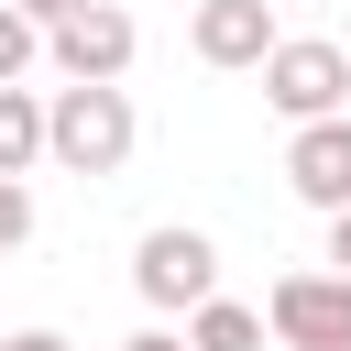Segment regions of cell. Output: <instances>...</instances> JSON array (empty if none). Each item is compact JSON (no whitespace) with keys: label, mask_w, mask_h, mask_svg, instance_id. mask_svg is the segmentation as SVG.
Listing matches in <instances>:
<instances>
[{"label":"cell","mask_w":351,"mask_h":351,"mask_svg":"<svg viewBox=\"0 0 351 351\" xmlns=\"http://www.w3.org/2000/svg\"><path fill=\"white\" fill-rule=\"evenodd\" d=\"M132 143H143V121H132V88H121V77H110V88L66 77V88L44 99V154H55L66 176H121Z\"/></svg>","instance_id":"1"},{"label":"cell","mask_w":351,"mask_h":351,"mask_svg":"<svg viewBox=\"0 0 351 351\" xmlns=\"http://www.w3.org/2000/svg\"><path fill=\"white\" fill-rule=\"evenodd\" d=\"M252 77H263V99H274L285 121H329V110H351V55L318 44V33H274V55H263Z\"/></svg>","instance_id":"2"},{"label":"cell","mask_w":351,"mask_h":351,"mask_svg":"<svg viewBox=\"0 0 351 351\" xmlns=\"http://www.w3.org/2000/svg\"><path fill=\"white\" fill-rule=\"evenodd\" d=\"M132 285H143V307L186 318V307H208V296H219V241L165 219V230H143V241H132Z\"/></svg>","instance_id":"3"},{"label":"cell","mask_w":351,"mask_h":351,"mask_svg":"<svg viewBox=\"0 0 351 351\" xmlns=\"http://www.w3.org/2000/svg\"><path fill=\"white\" fill-rule=\"evenodd\" d=\"M263 329L285 351H351V274H274Z\"/></svg>","instance_id":"4"},{"label":"cell","mask_w":351,"mask_h":351,"mask_svg":"<svg viewBox=\"0 0 351 351\" xmlns=\"http://www.w3.org/2000/svg\"><path fill=\"white\" fill-rule=\"evenodd\" d=\"M132 11L121 0H88V11H66V22H44V55H55V77H88V88H110L121 66H132Z\"/></svg>","instance_id":"5"},{"label":"cell","mask_w":351,"mask_h":351,"mask_svg":"<svg viewBox=\"0 0 351 351\" xmlns=\"http://www.w3.org/2000/svg\"><path fill=\"white\" fill-rule=\"evenodd\" d=\"M285 186L329 219V208H351V110H329V121H296V143H285Z\"/></svg>","instance_id":"6"},{"label":"cell","mask_w":351,"mask_h":351,"mask_svg":"<svg viewBox=\"0 0 351 351\" xmlns=\"http://www.w3.org/2000/svg\"><path fill=\"white\" fill-rule=\"evenodd\" d=\"M197 66H219V77H241V66H263L274 55V0H197Z\"/></svg>","instance_id":"7"},{"label":"cell","mask_w":351,"mask_h":351,"mask_svg":"<svg viewBox=\"0 0 351 351\" xmlns=\"http://www.w3.org/2000/svg\"><path fill=\"white\" fill-rule=\"evenodd\" d=\"M33 165H44V99L0 77V176H33Z\"/></svg>","instance_id":"8"},{"label":"cell","mask_w":351,"mask_h":351,"mask_svg":"<svg viewBox=\"0 0 351 351\" xmlns=\"http://www.w3.org/2000/svg\"><path fill=\"white\" fill-rule=\"evenodd\" d=\"M186 351H263V307H230V296L186 307Z\"/></svg>","instance_id":"9"},{"label":"cell","mask_w":351,"mask_h":351,"mask_svg":"<svg viewBox=\"0 0 351 351\" xmlns=\"http://www.w3.org/2000/svg\"><path fill=\"white\" fill-rule=\"evenodd\" d=\"M33 55H44V33H33V22H22V11H11V0H0V77H22V66H33Z\"/></svg>","instance_id":"10"},{"label":"cell","mask_w":351,"mask_h":351,"mask_svg":"<svg viewBox=\"0 0 351 351\" xmlns=\"http://www.w3.org/2000/svg\"><path fill=\"white\" fill-rule=\"evenodd\" d=\"M22 241H33V186L0 176V252H22Z\"/></svg>","instance_id":"11"},{"label":"cell","mask_w":351,"mask_h":351,"mask_svg":"<svg viewBox=\"0 0 351 351\" xmlns=\"http://www.w3.org/2000/svg\"><path fill=\"white\" fill-rule=\"evenodd\" d=\"M11 11H22L33 33H44V22H66V11H88V0H11Z\"/></svg>","instance_id":"12"},{"label":"cell","mask_w":351,"mask_h":351,"mask_svg":"<svg viewBox=\"0 0 351 351\" xmlns=\"http://www.w3.org/2000/svg\"><path fill=\"white\" fill-rule=\"evenodd\" d=\"M0 351H77V340H66V329H11Z\"/></svg>","instance_id":"13"},{"label":"cell","mask_w":351,"mask_h":351,"mask_svg":"<svg viewBox=\"0 0 351 351\" xmlns=\"http://www.w3.org/2000/svg\"><path fill=\"white\" fill-rule=\"evenodd\" d=\"M329 274H351V208H329Z\"/></svg>","instance_id":"14"},{"label":"cell","mask_w":351,"mask_h":351,"mask_svg":"<svg viewBox=\"0 0 351 351\" xmlns=\"http://www.w3.org/2000/svg\"><path fill=\"white\" fill-rule=\"evenodd\" d=\"M121 351H186V329H132Z\"/></svg>","instance_id":"15"},{"label":"cell","mask_w":351,"mask_h":351,"mask_svg":"<svg viewBox=\"0 0 351 351\" xmlns=\"http://www.w3.org/2000/svg\"><path fill=\"white\" fill-rule=\"evenodd\" d=\"M340 55H351V44H340Z\"/></svg>","instance_id":"16"}]
</instances>
